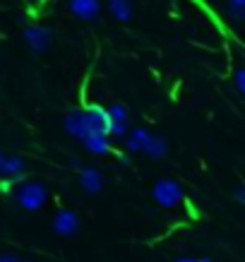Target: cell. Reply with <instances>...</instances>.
Segmentation results:
<instances>
[{"mask_svg": "<svg viewBox=\"0 0 245 262\" xmlns=\"http://www.w3.org/2000/svg\"><path fill=\"white\" fill-rule=\"evenodd\" d=\"M17 198V205L22 207V209H27V212H39L41 207L46 205L48 200V192L46 188L41 185V183H24V185H19L15 192Z\"/></svg>", "mask_w": 245, "mask_h": 262, "instance_id": "cell-1", "label": "cell"}, {"mask_svg": "<svg viewBox=\"0 0 245 262\" xmlns=\"http://www.w3.org/2000/svg\"><path fill=\"white\" fill-rule=\"evenodd\" d=\"M151 198H154L157 205L166 207V209H173L175 205H181L183 202V190L175 181H171V178H161V181L154 183Z\"/></svg>", "mask_w": 245, "mask_h": 262, "instance_id": "cell-2", "label": "cell"}, {"mask_svg": "<svg viewBox=\"0 0 245 262\" xmlns=\"http://www.w3.org/2000/svg\"><path fill=\"white\" fill-rule=\"evenodd\" d=\"M108 135L111 137H125L130 127V111L123 103H111L108 108Z\"/></svg>", "mask_w": 245, "mask_h": 262, "instance_id": "cell-3", "label": "cell"}, {"mask_svg": "<svg viewBox=\"0 0 245 262\" xmlns=\"http://www.w3.org/2000/svg\"><path fill=\"white\" fill-rule=\"evenodd\" d=\"M65 133L72 137H77V140H84L87 135H92V123H89L87 108L70 111L65 116Z\"/></svg>", "mask_w": 245, "mask_h": 262, "instance_id": "cell-4", "label": "cell"}, {"mask_svg": "<svg viewBox=\"0 0 245 262\" xmlns=\"http://www.w3.org/2000/svg\"><path fill=\"white\" fill-rule=\"evenodd\" d=\"M24 41H27L29 51H34V53H43V51H48V46H51L53 34H51V29H46V27L32 24V27L24 29Z\"/></svg>", "mask_w": 245, "mask_h": 262, "instance_id": "cell-5", "label": "cell"}, {"mask_svg": "<svg viewBox=\"0 0 245 262\" xmlns=\"http://www.w3.org/2000/svg\"><path fill=\"white\" fill-rule=\"evenodd\" d=\"M77 229H79V219L72 209H60L56 219H53V231L58 236H72V233H77Z\"/></svg>", "mask_w": 245, "mask_h": 262, "instance_id": "cell-6", "label": "cell"}, {"mask_svg": "<svg viewBox=\"0 0 245 262\" xmlns=\"http://www.w3.org/2000/svg\"><path fill=\"white\" fill-rule=\"evenodd\" d=\"M84 144V149L89 154H96V157H103V154H111L113 147H111V135H106V133H92L82 140Z\"/></svg>", "mask_w": 245, "mask_h": 262, "instance_id": "cell-7", "label": "cell"}, {"mask_svg": "<svg viewBox=\"0 0 245 262\" xmlns=\"http://www.w3.org/2000/svg\"><path fill=\"white\" fill-rule=\"evenodd\" d=\"M68 8L79 19H96L101 12V0H70Z\"/></svg>", "mask_w": 245, "mask_h": 262, "instance_id": "cell-8", "label": "cell"}, {"mask_svg": "<svg viewBox=\"0 0 245 262\" xmlns=\"http://www.w3.org/2000/svg\"><path fill=\"white\" fill-rule=\"evenodd\" d=\"M151 133L144 130V127H135L132 133H127L125 140H123V147H125L127 154H137V151H144L147 144H149Z\"/></svg>", "mask_w": 245, "mask_h": 262, "instance_id": "cell-9", "label": "cell"}, {"mask_svg": "<svg viewBox=\"0 0 245 262\" xmlns=\"http://www.w3.org/2000/svg\"><path fill=\"white\" fill-rule=\"evenodd\" d=\"M79 185H82V190L89 192V195H94L103 188V173L99 168H79Z\"/></svg>", "mask_w": 245, "mask_h": 262, "instance_id": "cell-10", "label": "cell"}, {"mask_svg": "<svg viewBox=\"0 0 245 262\" xmlns=\"http://www.w3.org/2000/svg\"><path fill=\"white\" fill-rule=\"evenodd\" d=\"M24 171H27V164H24L22 157H17V154H8V157H5V164H3L0 176H8V178H19Z\"/></svg>", "mask_w": 245, "mask_h": 262, "instance_id": "cell-11", "label": "cell"}, {"mask_svg": "<svg viewBox=\"0 0 245 262\" xmlns=\"http://www.w3.org/2000/svg\"><path fill=\"white\" fill-rule=\"evenodd\" d=\"M108 10L118 22H130L132 19V0H108Z\"/></svg>", "mask_w": 245, "mask_h": 262, "instance_id": "cell-12", "label": "cell"}, {"mask_svg": "<svg viewBox=\"0 0 245 262\" xmlns=\"http://www.w3.org/2000/svg\"><path fill=\"white\" fill-rule=\"evenodd\" d=\"M166 151H168L166 140H164L161 135H154V133H151L149 144H147L144 154H149V159H164V157H166Z\"/></svg>", "mask_w": 245, "mask_h": 262, "instance_id": "cell-13", "label": "cell"}, {"mask_svg": "<svg viewBox=\"0 0 245 262\" xmlns=\"http://www.w3.org/2000/svg\"><path fill=\"white\" fill-rule=\"evenodd\" d=\"M226 10L233 19H245V0H226Z\"/></svg>", "mask_w": 245, "mask_h": 262, "instance_id": "cell-14", "label": "cell"}, {"mask_svg": "<svg viewBox=\"0 0 245 262\" xmlns=\"http://www.w3.org/2000/svg\"><path fill=\"white\" fill-rule=\"evenodd\" d=\"M236 87H238V92L245 96V68H238L236 70Z\"/></svg>", "mask_w": 245, "mask_h": 262, "instance_id": "cell-15", "label": "cell"}, {"mask_svg": "<svg viewBox=\"0 0 245 262\" xmlns=\"http://www.w3.org/2000/svg\"><path fill=\"white\" fill-rule=\"evenodd\" d=\"M233 198H236L238 202H243V205H245V185H238L236 190H233Z\"/></svg>", "mask_w": 245, "mask_h": 262, "instance_id": "cell-16", "label": "cell"}, {"mask_svg": "<svg viewBox=\"0 0 245 262\" xmlns=\"http://www.w3.org/2000/svg\"><path fill=\"white\" fill-rule=\"evenodd\" d=\"M175 262H197V260H195V257H188V255H185V257H178Z\"/></svg>", "mask_w": 245, "mask_h": 262, "instance_id": "cell-17", "label": "cell"}, {"mask_svg": "<svg viewBox=\"0 0 245 262\" xmlns=\"http://www.w3.org/2000/svg\"><path fill=\"white\" fill-rule=\"evenodd\" d=\"M0 262H17L15 257H10V255H3V257H0Z\"/></svg>", "mask_w": 245, "mask_h": 262, "instance_id": "cell-18", "label": "cell"}, {"mask_svg": "<svg viewBox=\"0 0 245 262\" xmlns=\"http://www.w3.org/2000/svg\"><path fill=\"white\" fill-rule=\"evenodd\" d=\"M5 157H8V154H5V151H0V171H3V164H5Z\"/></svg>", "mask_w": 245, "mask_h": 262, "instance_id": "cell-19", "label": "cell"}, {"mask_svg": "<svg viewBox=\"0 0 245 262\" xmlns=\"http://www.w3.org/2000/svg\"><path fill=\"white\" fill-rule=\"evenodd\" d=\"M197 262H212V260H207V257H202V260H197Z\"/></svg>", "mask_w": 245, "mask_h": 262, "instance_id": "cell-20", "label": "cell"}]
</instances>
